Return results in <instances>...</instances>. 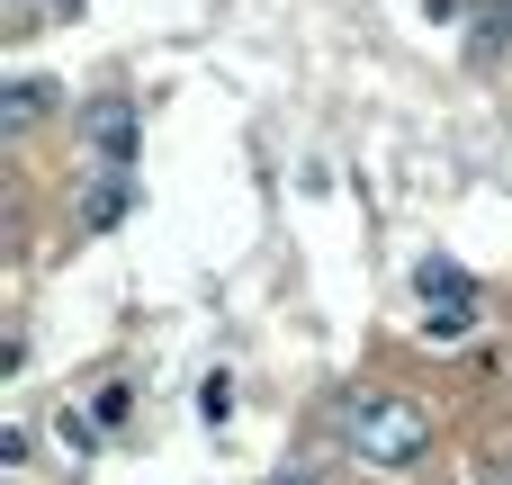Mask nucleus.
<instances>
[{
	"label": "nucleus",
	"instance_id": "f257e3e1",
	"mask_svg": "<svg viewBox=\"0 0 512 485\" xmlns=\"http://www.w3.org/2000/svg\"><path fill=\"white\" fill-rule=\"evenodd\" d=\"M351 450L369 468H414L432 450V405H414V396H360L351 405Z\"/></svg>",
	"mask_w": 512,
	"mask_h": 485
},
{
	"label": "nucleus",
	"instance_id": "f03ea898",
	"mask_svg": "<svg viewBox=\"0 0 512 485\" xmlns=\"http://www.w3.org/2000/svg\"><path fill=\"white\" fill-rule=\"evenodd\" d=\"M90 144L108 153V171H126V153H135V108H126V99H99V108H90Z\"/></svg>",
	"mask_w": 512,
	"mask_h": 485
},
{
	"label": "nucleus",
	"instance_id": "7ed1b4c3",
	"mask_svg": "<svg viewBox=\"0 0 512 485\" xmlns=\"http://www.w3.org/2000/svg\"><path fill=\"white\" fill-rule=\"evenodd\" d=\"M126 207H135V180H126V171H99V180H90V207H81V225H90V234H108Z\"/></svg>",
	"mask_w": 512,
	"mask_h": 485
},
{
	"label": "nucleus",
	"instance_id": "20e7f679",
	"mask_svg": "<svg viewBox=\"0 0 512 485\" xmlns=\"http://www.w3.org/2000/svg\"><path fill=\"white\" fill-rule=\"evenodd\" d=\"M477 54H486V63H495V54H512V0L486 18V27H477Z\"/></svg>",
	"mask_w": 512,
	"mask_h": 485
},
{
	"label": "nucleus",
	"instance_id": "39448f33",
	"mask_svg": "<svg viewBox=\"0 0 512 485\" xmlns=\"http://www.w3.org/2000/svg\"><path fill=\"white\" fill-rule=\"evenodd\" d=\"M45 99H54L45 81H18V90H9V126H36V108H45Z\"/></svg>",
	"mask_w": 512,
	"mask_h": 485
},
{
	"label": "nucleus",
	"instance_id": "423d86ee",
	"mask_svg": "<svg viewBox=\"0 0 512 485\" xmlns=\"http://www.w3.org/2000/svg\"><path fill=\"white\" fill-rule=\"evenodd\" d=\"M468 324H477V306H441L432 315V342H468Z\"/></svg>",
	"mask_w": 512,
	"mask_h": 485
},
{
	"label": "nucleus",
	"instance_id": "0eeeda50",
	"mask_svg": "<svg viewBox=\"0 0 512 485\" xmlns=\"http://www.w3.org/2000/svg\"><path fill=\"white\" fill-rule=\"evenodd\" d=\"M126 414H135V387H126V378H117V387H99V423H126Z\"/></svg>",
	"mask_w": 512,
	"mask_h": 485
}]
</instances>
